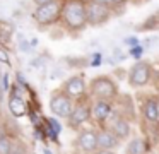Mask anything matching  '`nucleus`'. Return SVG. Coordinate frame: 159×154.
I'll return each instance as SVG.
<instances>
[{
    "label": "nucleus",
    "instance_id": "obj_15",
    "mask_svg": "<svg viewBox=\"0 0 159 154\" xmlns=\"http://www.w3.org/2000/svg\"><path fill=\"white\" fill-rule=\"evenodd\" d=\"M127 154H147V144L142 137H135L128 142Z\"/></svg>",
    "mask_w": 159,
    "mask_h": 154
},
{
    "label": "nucleus",
    "instance_id": "obj_10",
    "mask_svg": "<svg viewBox=\"0 0 159 154\" xmlns=\"http://www.w3.org/2000/svg\"><path fill=\"white\" fill-rule=\"evenodd\" d=\"M77 147L82 154H94L98 151L96 146V130H91V128H84L79 132L75 140Z\"/></svg>",
    "mask_w": 159,
    "mask_h": 154
},
{
    "label": "nucleus",
    "instance_id": "obj_16",
    "mask_svg": "<svg viewBox=\"0 0 159 154\" xmlns=\"http://www.w3.org/2000/svg\"><path fill=\"white\" fill-rule=\"evenodd\" d=\"M46 122H48V125H50V128H48V132H50V137H52L53 140H58V133H60V130H62V125H60V122L57 118H46Z\"/></svg>",
    "mask_w": 159,
    "mask_h": 154
},
{
    "label": "nucleus",
    "instance_id": "obj_19",
    "mask_svg": "<svg viewBox=\"0 0 159 154\" xmlns=\"http://www.w3.org/2000/svg\"><path fill=\"white\" fill-rule=\"evenodd\" d=\"M142 55H144V48L140 46V44H135V46H130V57H134V58H140Z\"/></svg>",
    "mask_w": 159,
    "mask_h": 154
},
{
    "label": "nucleus",
    "instance_id": "obj_9",
    "mask_svg": "<svg viewBox=\"0 0 159 154\" xmlns=\"http://www.w3.org/2000/svg\"><path fill=\"white\" fill-rule=\"evenodd\" d=\"M108 120H110L108 130H111L120 140L128 139V135H130V123H128V120L125 118V116L118 115V113H115L113 110H111Z\"/></svg>",
    "mask_w": 159,
    "mask_h": 154
},
{
    "label": "nucleus",
    "instance_id": "obj_25",
    "mask_svg": "<svg viewBox=\"0 0 159 154\" xmlns=\"http://www.w3.org/2000/svg\"><path fill=\"white\" fill-rule=\"evenodd\" d=\"M34 5H41V3H48V2H53V0H31Z\"/></svg>",
    "mask_w": 159,
    "mask_h": 154
},
{
    "label": "nucleus",
    "instance_id": "obj_13",
    "mask_svg": "<svg viewBox=\"0 0 159 154\" xmlns=\"http://www.w3.org/2000/svg\"><path fill=\"white\" fill-rule=\"evenodd\" d=\"M9 111H11L12 116H16V118H22V116L28 113V105H26L24 98H22V96L11 94V98H9Z\"/></svg>",
    "mask_w": 159,
    "mask_h": 154
},
{
    "label": "nucleus",
    "instance_id": "obj_21",
    "mask_svg": "<svg viewBox=\"0 0 159 154\" xmlns=\"http://www.w3.org/2000/svg\"><path fill=\"white\" fill-rule=\"evenodd\" d=\"M103 2H106L111 9H118V7L125 5V3H127V0H103Z\"/></svg>",
    "mask_w": 159,
    "mask_h": 154
},
{
    "label": "nucleus",
    "instance_id": "obj_4",
    "mask_svg": "<svg viewBox=\"0 0 159 154\" xmlns=\"http://www.w3.org/2000/svg\"><path fill=\"white\" fill-rule=\"evenodd\" d=\"M89 96L94 99H106V101H113L118 96V87L110 77L101 75V77H94L89 84Z\"/></svg>",
    "mask_w": 159,
    "mask_h": 154
},
{
    "label": "nucleus",
    "instance_id": "obj_8",
    "mask_svg": "<svg viewBox=\"0 0 159 154\" xmlns=\"http://www.w3.org/2000/svg\"><path fill=\"white\" fill-rule=\"evenodd\" d=\"M60 91L65 92V94L69 96L70 99H74V101H79V99L86 98V81H84L80 75H72V77H69L63 82Z\"/></svg>",
    "mask_w": 159,
    "mask_h": 154
},
{
    "label": "nucleus",
    "instance_id": "obj_23",
    "mask_svg": "<svg viewBox=\"0 0 159 154\" xmlns=\"http://www.w3.org/2000/svg\"><path fill=\"white\" fill-rule=\"evenodd\" d=\"M2 87H4V91H7V89H9V75L7 74L2 75Z\"/></svg>",
    "mask_w": 159,
    "mask_h": 154
},
{
    "label": "nucleus",
    "instance_id": "obj_5",
    "mask_svg": "<svg viewBox=\"0 0 159 154\" xmlns=\"http://www.w3.org/2000/svg\"><path fill=\"white\" fill-rule=\"evenodd\" d=\"M89 118H91V105L87 101H84V98H82L77 103H74L72 111H70V115L67 116V125H69L70 128L77 130V128H80Z\"/></svg>",
    "mask_w": 159,
    "mask_h": 154
},
{
    "label": "nucleus",
    "instance_id": "obj_12",
    "mask_svg": "<svg viewBox=\"0 0 159 154\" xmlns=\"http://www.w3.org/2000/svg\"><path fill=\"white\" fill-rule=\"evenodd\" d=\"M120 142L121 140L108 128H101L99 132H96V146H98V149H111V151H115L118 146H120Z\"/></svg>",
    "mask_w": 159,
    "mask_h": 154
},
{
    "label": "nucleus",
    "instance_id": "obj_1",
    "mask_svg": "<svg viewBox=\"0 0 159 154\" xmlns=\"http://www.w3.org/2000/svg\"><path fill=\"white\" fill-rule=\"evenodd\" d=\"M60 22L69 33H79L87 26L86 0H62Z\"/></svg>",
    "mask_w": 159,
    "mask_h": 154
},
{
    "label": "nucleus",
    "instance_id": "obj_27",
    "mask_svg": "<svg viewBox=\"0 0 159 154\" xmlns=\"http://www.w3.org/2000/svg\"><path fill=\"white\" fill-rule=\"evenodd\" d=\"M11 154H24V152H17V151H12Z\"/></svg>",
    "mask_w": 159,
    "mask_h": 154
},
{
    "label": "nucleus",
    "instance_id": "obj_3",
    "mask_svg": "<svg viewBox=\"0 0 159 154\" xmlns=\"http://www.w3.org/2000/svg\"><path fill=\"white\" fill-rule=\"evenodd\" d=\"M113 16V9L103 0H86V19L89 26H103Z\"/></svg>",
    "mask_w": 159,
    "mask_h": 154
},
{
    "label": "nucleus",
    "instance_id": "obj_26",
    "mask_svg": "<svg viewBox=\"0 0 159 154\" xmlns=\"http://www.w3.org/2000/svg\"><path fill=\"white\" fill-rule=\"evenodd\" d=\"M43 154H53V152L48 149V147H43Z\"/></svg>",
    "mask_w": 159,
    "mask_h": 154
},
{
    "label": "nucleus",
    "instance_id": "obj_11",
    "mask_svg": "<svg viewBox=\"0 0 159 154\" xmlns=\"http://www.w3.org/2000/svg\"><path fill=\"white\" fill-rule=\"evenodd\" d=\"M111 110H113L111 101H106V99H94V101L91 103V118L96 123H99V125H104L108 116H110V113H111Z\"/></svg>",
    "mask_w": 159,
    "mask_h": 154
},
{
    "label": "nucleus",
    "instance_id": "obj_6",
    "mask_svg": "<svg viewBox=\"0 0 159 154\" xmlns=\"http://www.w3.org/2000/svg\"><path fill=\"white\" fill-rule=\"evenodd\" d=\"M74 108V99H70L65 92L62 91H55L50 98V111L55 116H60V118H67L70 115Z\"/></svg>",
    "mask_w": 159,
    "mask_h": 154
},
{
    "label": "nucleus",
    "instance_id": "obj_20",
    "mask_svg": "<svg viewBox=\"0 0 159 154\" xmlns=\"http://www.w3.org/2000/svg\"><path fill=\"white\" fill-rule=\"evenodd\" d=\"M0 62H2V63H5V65L11 63V57H9L7 50H5V48L2 46V44H0Z\"/></svg>",
    "mask_w": 159,
    "mask_h": 154
},
{
    "label": "nucleus",
    "instance_id": "obj_2",
    "mask_svg": "<svg viewBox=\"0 0 159 154\" xmlns=\"http://www.w3.org/2000/svg\"><path fill=\"white\" fill-rule=\"evenodd\" d=\"M60 12H62V0H53L48 3L36 5V9L33 10V19L41 27L53 26L60 22Z\"/></svg>",
    "mask_w": 159,
    "mask_h": 154
},
{
    "label": "nucleus",
    "instance_id": "obj_22",
    "mask_svg": "<svg viewBox=\"0 0 159 154\" xmlns=\"http://www.w3.org/2000/svg\"><path fill=\"white\" fill-rule=\"evenodd\" d=\"M123 43L128 44V46H135V44H139V40H137V38H134V36H130V38H125Z\"/></svg>",
    "mask_w": 159,
    "mask_h": 154
},
{
    "label": "nucleus",
    "instance_id": "obj_17",
    "mask_svg": "<svg viewBox=\"0 0 159 154\" xmlns=\"http://www.w3.org/2000/svg\"><path fill=\"white\" fill-rule=\"evenodd\" d=\"M14 151L12 140L7 135H0V154H11Z\"/></svg>",
    "mask_w": 159,
    "mask_h": 154
},
{
    "label": "nucleus",
    "instance_id": "obj_24",
    "mask_svg": "<svg viewBox=\"0 0 159 154\" xmlns=\"http://www.w3.org/2000/svg\"><path fill=\"white\" fill-rule=\"evenodd\" d=\"M94 154H116L115 151H111V149H98Z\"/></svg>",
    "mask_w": 159,
    "mask_h": 154
},
{
    "label": "nucleus",
    "instance_id": "obj_14",
    "mask_svg": "<svg viewBox=\"0 0 159 154\" xmlns=\"http://www.w3.org/2000/svg\"><path fill=\"white\" fill-rule=\"evenodd\" d=\"M144 116L147 122L156 123L159 120V101L156 98H151L144 105Z\"/></svg>",
    "mask_w": 159,
    "mask_h": 154
},
{
    "label": "nucleus",
    "instance_id": "obj_18",
    "mask_svg": "<svg viewBox=\"0 0 159 154\" xmlns=\"http://www.w3.org/2000/svg\"><path fill=\"white\" fill-rule=\"evenodd\" d=\"M101 62H103V53L101 51H94L93 57H91V67H99Z\"/></svg>",
    "mask_w": 159,
    "mask_h": 154
},
{
    "label": "nucleus",
    "instance_id": "obj_7",
    "mask_svg": "<svg viewBox=\"0 0 159 154\" xmlns=\"http://www.w3.org/2000/svg\"><path fill=\"white\" fill-rule=\"evenodd\" d=\"M151 82V65L147 62H137L130 68L128 74V84L132 87H144Z\"/></svg>",
    "mask_w": 159,
    "mask_h": 154
}]
</instances>
